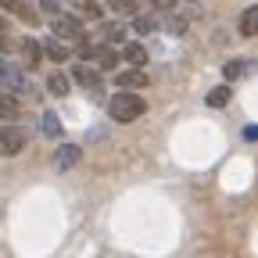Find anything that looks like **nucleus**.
<instances>
[{
  "label": "nucleus",
  "instance_id": "nucleus-1",
  "mask_svg": "<svg viewBox=\"0 0 258 258\" xmlns=\"http://www.w3.org/2000/svg\"><path fill=\"white\" fill-rule=\"evenodd\" d=\"M147 111V104H144V97L140 93H129V90H118L111 101H108V115L115 118V122H137L140 115Z\"/></svg>",
  "mask_w": 258,
  "mask_h": 258
},
{
  "label": "nucleus",
  "instance_id": "nucleus-2",
  "mask_svg": "<svg viewBox=\"0 0 258 258\" xmlns=\"http://www.w3.org/2000/svg\"><path fill=\"white\" fill-rule=\"evenodd\" d=\"M0 86H4V90H11V93H32V86H29L25 72L18 69V64L4 61V57H0Z\"/></svg>",
  "mask_w": 258,
  "mask_h": 258
},
{
  "label": "nucleus",
  "instance_id": "nucleus-3",
  "mask_svg": "<svg viewBox=\"0 0 258 258\" xmlns=\"http://www.w3.org/2000/svg\"><path fill=\"white\" fill-rule=\"evenodd\" d=\"M50 29H54V40H83V25H79V18H72V15L50 18Z\"/></svg>",
  "mask_w": 258,
  "mask_h": 258
},
{
  "label": "nucleus",
  "instance_id": "nucleus-4",
  "mask_svg": "<svg viewBox=\"0 0 258 258\" xmlns=\"http://www.w3.org/2000/svg\"><path fill=\"white\" fill-rule=\"evenodd\" d=\"M83 57H86V61H93L97 69H115V64L122 61V57H118V50H115V47H108V43H104V47H86V43H83Z\"/></svg>",
  "mask_w": 258,
  "mask_h": 258
},
{
  "label": "nucleus",
  "instance_id": "nucleus-5",
  "mask_svg": "<svg viewBox=\"0 0 258 258\" xmlns=\"http://www.w3.org/2000/svg\"><path fill=\"white\" fill-rule=\"evenodd\" d=\"M25 147V133H22V129L18 125H0V154H18Z\"/></svg>",
  "mask_w": 258,
  "mask_h": 258
},
{
  "label": "nucleus",
  "instance_id": "nucleus-6",
  "mask_svg": "<svg viewBox=\"0 0 258 258\" xmlns=\"http://www.w3.org/2000/svg\"><path fill=\"white\" fill-rule=\"evenodd\" d=\"M72 79H76L83 90H90V97H101V76H97V69H90V64H76V69H72Z\"/></svg>",
  "mask_w": 258,
  "mask_h": 258
},
{
  "label": "nucleus",
  "instance_id": "nucleus-7",
  "mask_svg": "<svg viewBox=\"0 0 258 258\" xmlns=\"http://www.w3.org/2000/svg\"><path fill=\"white\" fill-rule=\"evenodd\" d=\"M79 158H83V151L76 147V144H61L57 151H54V169H72V165H79Z\"/></svg>",
  "mask_w": 258,
  "mask_h": 258
},
{
  "label": "nucleus",
  "instance_id": "nucleus-8",
  "mask_svg": "<svg viewBox=\"0 0 258 258\" xmlns=\"http://www.w3.org/2000/svg\"><path fill=\"white\" fill-rule=\"evenodd\" d=\"M115 83H118V90H140V86H147V72L144 69H129V72H118L115 76Z\"/></svg>",
  "mask_w": 258,
  "mask_h": 258
},
{
  "label": "nucleus",
  "instance_id": "nucleus-9",
  "mask_svg": "<svg viewBox=\"0 0 258 258\" xmlns=\"http://www.w3.org/2000/svg\"><path fill=\"white\" fill-rule=\"evenodd\" d=\"M251 72H258V61H251V57H237L222 69L226 79H240V76H251Z\"/></svg>",
  "mask_w": 258,
  "mask_h": 258
},
{
  "label": "nucleus",
  "instance_id": "nucleus-10",
  "mask_svg": "<svg viewBox=\"0 0 258 258\" xmlns=\"http://www.w3.org/2000/svg\"><path fill=\"white\" fill-rule=\"evenodd\" d=\"M0 8L11 11V15H18L22 22H36V18H40L36 8H29V0H0Z\"/></svg>",
  "mask_w": 258,
  "mask_h": 258
},
{
  "label": "nucleus",
  "instance_id": "nucleus-11",
  "mask_svg": "<svg viewBox=\"0 0 258 258\" xmlns=\"http://www.w3.org/2000/svg\"><path fill=\"white\" fill-rule=\"evenodd\" d=\"M18 50H22V64H25V69H36V64H40L43 47H40L36 40H22V43H18Z\"/></svg>",
  "mask_w": 258,
  "mask_h": 258
},
{
  "label": "nucleus",
  "instance_id": "nucleus-12",
  "mask_svg": "<svg viewBox=\"0 0 258 258\" xmlns=\"http://www.w3.org/2000/svg\"><path fill=\"white\" fill-rule=\"evenodd\" d=\"M237 29H240V36H258V4L240 15V25Z\"/></svg>",
  "mask_w": 258,
  "mask_h": 258
},
{
  "label": "nucleus",
  "instance_id": "nucleus-13",
  "mask_svg": "<svg viewBox=\"0 0 258 258\" xmlns=\"http://www.w3.org/2000/svg\"><path fill=\"white\" fill-rule=\"evenodd\" d=\"M118 57H125V61H129V64H137V69H144V61H147V50H144V47H140V43H125V47H122V54H118Z\"/></svg>",
  "mask_w": 258,
  "mask_h": 258
},
{
  "label": "nucleus",
  "instance_id": "nucleus-14",
  "mask_svg": "<svg viewBox=\"0 0 258 258\" xmlns=\"http://www.w3.org/2000/svg\"><path fill=\"white\" fill-rule=\"evenodd\" d=\"M69 86H72V83H69V76H64V72H50V76H47V90H50L54 97H64V93H69Z\"/></svg>",
  "mask_w": 258,
  "mask_h": 258
},
{
  "label": "nucleus",
  "instance_id": "nucleus-15",
  "mask_svg": "<svg viewBox=\"0 0 258 258\" xmlns=\"http://www.w3.org/2000/svg\"><path fill=\"white\" fill-rule=\"evenodd\" d=\"M40 47H43V54H47L50 61H69V47H64L61 40H54V36H50L47 43H40Z\"/></svg>",
  "mask_w": 258,
  "mask_h": 258
},
{
  "label": "nucleus",
  "instance_id": "nucleus-16",
  "mask_svg": "<svg viewBox=\"0 0 258 258\" xmlns=\"http://www.w3.org/2000/svg\"><path fill=\"white\" fill-rule=\"evenodd\" d=\"M69 4L76 8L79 18H93V22L101 18V4H93V0H69Z\"/></svg>",
  "mask_w": 258,
  "mask_h": 258
},
{
  "label": "nucleus",
  "instance_id": "nucleus-17",
  "mask_svg": "<svg viewBox=\"0 0 258 258\" xmlns=\"http://www.w3.org/2000/svg\"><path fill=\"white\" fill-rule=\"evenodd\" d=\"M101 36L108 40V47H115V43L125 40V29H122V25H101Z\"/></svg>",
  "mask_w": 258,
  "mask_h": 258
},
{
  "label": "nucleus",
  "instance_id": "nucleus-18",
  "mask_svg": "<svg viewBox=\"0 0 258 258\" xmlns=\"http://www.w3.org/2000/svg\"><path fill=\"white\" fill-rule=\"evenodd\" d=\"M108 8L115 15H137V0H108Z\"/></svg>",
  "mask_w": 258,
  "mask_h": 258
},
{
  "label": "nucleus",
  "instance_id": "nucleus-19",
  "mask_svg": "<svg viewBox=\"0 0 258 258\" xmlns=\"http://www.w3.org/2000/svg\"><path fill=\"white\" fill-rule=\"evenodd\" d=\"M43 133L47 137H61V122H57L54 111H43Z\"/></svg>",
  "mask_w": 258,
  "mask_h": 258
},
{
  "label": "nucleus",
  "instance_id": "nucleus-20",
  "mask_svg": "<svg viewBox=\"0 0 258 258\" xmlns=\"http://www.w3.org/2000/svg\"><path fill=\"white\" fill-rule=\"evenodd\" d=\"M226 101H230V86H215V90L208 93V104H212V108H222Z\"/></svg>",
  "mask_w": 258,
  "mask_h": 258
},
{
  "label": "nucleus",
  "instance_id": "nucleus-21",
  "mask_svg": "<svg viewBox=\"0 0 258 258\" xmlns=\"http://www.w3.org/2000/svg\"><path fill=\"white\" fill-rule=\"evenodd\" d=\"M61 4H64V0H40V11L50 15V18H57L61 15Z\"/></svg>",
  "mask_w": 258,
  "mask_h": 258
},
{
  "label": "nucleus",
  "instance_id": "nucleus-22",
  "mask_svg": "<svg viewBox=\"0 0 258 258\" xmlns=\"http://www.w3.org/2000/svg\"><path fill=\"white\" fill-rule=\"evenodd\" d=\"M133 29H137V32H154V18H151V15H137Z\"/></svg>",
  "mask_w": 258,
  "mask_h": 258
},
{
  "label": "nucleus",
  "instance_id": "nucleus-23",
  "mask_svg": "<svg viewBox=\"0 0 258 258\" xmlns=\"http://www.w3.org/2000/svg\"><path fill=\"white\" fill-rule=\"evenodd\" d=\"M151 4H154L158 11H176V4H179V0H151Z\"/></svg>",
  "mask_w": 258,
  "mask_h": 258
},
{
  "label": "nucleus",
  "instance_id": "nucleus-24",
  "mask_svg": "<svg viewBox=\"0 0 258 258\" xmlns=\"http://www.w3.org/2000/svg\"><path fill=\"white\" fill-rule=\"evenodd\" d=\"M15 47H18V43H15L11 36H4V32H0V50H15Z\"/></svg>",
  "mask_w": 258,
  "mask_h": 258
},
{
  "label": "nucleus",
  "instance_id": "nucleus-25",
  "mask_svg": "<svg viewBox=\"0 0 258 258\" xmlns=\"http://www.w3.org/2000/svg\"><path fill=\"white\" fill-rule=\"evenodd\" d=\"M244 140H258V125H247L244 129Z\"/></svg>",
  "mask_w": 258,
  "mask_h": 258
},
{
  "label": "nucleus",
  "instance_id": "nucleus-26",
  "mask_svg": "<svg viewBox=\"0 0 258 258\" xmlns=\"http://www.w3.org/2000/svg\"><path fill=\"white\" fill-rule=\"evenodd\" d=\"M0 25H4V22H0Z\"/></svg>",
  "mask_w": 258,
  "mask_h": 258
}]
</instances>
